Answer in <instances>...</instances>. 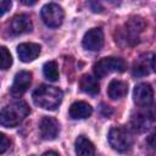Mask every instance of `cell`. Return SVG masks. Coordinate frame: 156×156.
<instances>
[{
  "label": "cell",
  "instance_id": "30bf717a",
  "mask_svg": "<svg viewBox=\"0 0 156 156\" xmlns=\"http://www.w3.org/2000/svg\"><path fill=\"white\" fill-rule=\"evenodd\" d=\"M32 82V73L29 71H20L16 73L13 83L11 85V94L15 96H21L27 91Z\"/></svg>",
  "mask_w": 156,
  "mask_h": 156
},
{
  "label": "cell",
  "instance_id": "5b68a950",
  "mask_svg": "<svg viewBox=\"0 0 156 156\" xmlns=\"http://www.w3.org/2000/svg\"><path fill=\"white\" fill-rule=\"evenodd\" d=\"M145 28V21L136 16V17H132L128 22H126L124 24V29L121 30V37L117 40H124L126 44L128 45H134L135 43H138L139 39V34L144 30Z\"/></svg>",
  "mask_w": 156,
  "mask_h": 156
},
{
  "label": "cell",
  "instance_id": "3957f363",
  "mask_svg": "<svg viewBox=\"0 0 156 156\" xmlns=\"http://www.w3.org/2000/svg\"><path fill=\"white\" fill-rule=\"evenodd\" d=\"M108 143L115 150L126 152L132 149L134 139L128 129L123 127H113L108 132Z\"/></svg>",
  "mask_w": 156,
  "mask_h": 156
},
{
  "label": "cell",
  "instance_id": "5bb4252c",
  "mask_svg": "<svg viewBox=\"0 0 156 156\" xmlns=\"http://www.w3.org/2000/svg\"><path fill=\"white\" fill-rule=\"evenodd\" d=\"M154 122V117H152V113H146V112H138L135 116L132 117L130 119V123H132V127L134 130L139 132V133H143V132H146L151 124Z\"/></svg>",
  "mask_w": 156,
  "mask_h": 156
},
{
  "label": "cell",
  "instance_id": "277c9868",
  "mask_svg": "<svg viewBox=\"0 0 156 156\" xmlns=\"http://www.w3.org/2000/svg\"><path fill=\"white\" fill-rule=\"evenodd\" d=\"M127 63L121 57H104L94 65V73L96 78H104L112 72H124Z\"/></svg>",
  "mask_w": 156,
  "mask_h": 156
},
{
  "label": "cell",
  "instance_id": "44dd1931",
  "mask_svg": "<svg viewBox=\"0 0 156 156\" xmlns=\"http://www.w3.org/2000/svg\"><path fill=\"white\" fill-rule=\"evenodd\" d=\"M9 147H10V140H9V138L5 134L0 133V154H4L5 151H7Z\"/></svg>",
  "mask_w": 156,
  "mask_h": 156
},
{
  "label": "cell",
  "instance_id": "7c38bea8",
  "mask_svg": "<svg viewBox=\"0 0 156 156\" xmlns=\"http://www.w3.org/2000/svg\"><path fill=\"white\" fill-rule=\"evenodd\" d=\"M154 54L149 55H141L133 65V74L136 77H143L150 73V71H154Z\"/></svg>",
  "mask_w": 156,
  "mask_h": 156
},
{
  "label": "cell",
  "instance_id": "7a4b0ae2",
  "mask_svg": "<svg viewBox=\"0 0 156 156\" xmlns=\"http://www.w3.org/2000/svg\"><path fill=\"white\" fill-rule=\"evenodd\" d=\"M29 113L28 105L22 101L17 100L9 105H6L0 111V124L6 128L17 127Z\"/></svg>",
  "mask_w": 156,
  "mask_h": 156
},
{
  "label": "cell",
  "instance_id": "cb8c5ba5",
  "mask_svg": "<svg viewBox=\"0 0 156 156\" xmlns=\"http://www.w3.org/2000/svg\"><path fill=\"white\" fill-rule=\"evenodd\" d=\"M21 2H22V4H26V5H34V4H35V1H23V0H22Z\"/></svg>",
  "mask_w": 156,
  "mask_h": 156
},
{
  "label": "cell",
  "instance_id": "e0dca14e",
  "mask_svg": "<svg viewBox=\"0 0 156 156\" xmlns=\"http://www.w3.org/2000/svg\"><path fill=\"white\" fill-rule=\"evenodd\" d=\"M127 93H128V85L126 82L117 80V79H113L110 82L107 88V94L112 100L122 99L127 95Z\"/></svg>",
  "mask_w": 156,
  "mask_h": 156
},
{
  "label": "cell",
  "instance_id": "ffe728a7",
  "mask_svg": "<svg viewBox=\"0 0 156 156\" xmlns=\"http://www.w3.org/2000/svg\"><path fill=\"white\" fill-rule=\"evenodd\" d=\"M12 65V57L10 51L5 46H0V69H9Z\"/></svg>",
  "mask_w": 156,
  "mask_h": 156
},
{
  "label": "cell",
  "instance_id": "9c48e42d",
  "mask_svg": "<svg viewBox=\"0 0 156 156\" xmlns=\"http://www.w3.org/2000/svg\"><path fill=\"white\" fill-rule=\"evenodd\" d=\"M40 135L45 140H54L58 135L60 132V124L56 118L50 116H44L39 124Z\"/></svg>",
  "mask_w": 156,
  "mask_h": 156
},
{
  "label": "cell",
  "instance_id": "2e32d148",
  "mask_svg": "<svg viewBox=\"0 0 156 156\" xmlns=\"http://www.w3.org/2000/svg\"><path fill=\"white\" fill-rule=\"evenodd\" d=\"M76 155L77 156H95V146L94 144L85 138L84 135H79L74 143Z\"/></svg>",
  "mask_w": 156,
  "mask_h": 156
},
{
  "label": "cell",
  "instance_id": "52a82bcc",
  "mask_svg": "<svg viewBox=\"0 0 156 156\" xmlns=\"http://www.w3.org/2000/svg\"><path fill=\"white\" fill-rule=\"evenodd\" d=\"M133 100L138 106L147 107L154 101V90L149 83H140L135 85L133 91Z\"/></svg>",
  "mask_w": 156,
  "mask_h": 156
},
{
  "label": "cell",
  "instance_id": "8992f818",
  "mask_svg": "<svg viewBox=\"0 0 156 156\" xmlns=\"http://www.w3.org/2000/svg\"><path fill=\"white\" fill-rule=\"evenodd\" d=\"M63 17H65L63 10L57 4L50 2V4L44 5L41 9V18L44 23L50 28L60 27L63 22Z\"/></svg>",
  "mask_w": 156,
  "mask_h": 156
},
{
  "label": "cell",
  "instance_id": "7402d4cb",
  "mask_svg": "<svg viewBox=\"0 0 156 156\" xmlns=\"http://www.w3.org/2000/svg\"><path fill=\"white\" fill-rule=\"evenodd\" d=\"M12 2L9 0H0V17L4 16L10 9H11Z\"/></svg>",
  "mask_w": 156,
  "mask_h": 156
},
{
  "label": "cell",
  "instance_id": "603a6c76",
  "mask_svg": "<svg viewBox=\"0 0 156 156\" xmlns=\"http://www.w3.org/2000/svg\"><path fill=\"white\" fill-rule=\"evenodd\" d=\"M43 156H58V154H56L54 151H46L43 154Z\"/></svg>",
  "mask_w": 156,
  "mask_h": 156
},
{
  "label": "cell",
  "instance_id": "8fae6325",
  "mask_svg": "<svg viewBox=\"0 0 156 156\" xmlns=\"http://www.w3.org/2000/svg\"><path fill=\"white\" fill-rule=\"evenodd\" d=\"M32 29H33V24H32L30 17L28 15H26V13L16 15L10 22V30L15 35L28 33Z\"/></svg>",
  "mask_w": 156,
  "mask_h": 156
},
{
  "label": "cell",
  "instance_id": "d6986e66",
  "mask_svg": "<svg viewBox=\"0 0 156 156\" xmlns=\"http://www.w3.org/2000/svg\"><path fill=\"white\" fill-rule=\"evenodd\" d=\"M43 73L50 82H56L58 79V68L55 61H48L43 66Z\"/></svg>",
  "mask_w": 156,
  "mask_h": 156
},
{
  "label": "cell",
  "instance_id": "ac0fdd59",
  "mask_svg": "<svg viewBox=\"0 0 156 156\" xmlns=\"http://www.w3.org/2000/svg\"><path fill=\"white\" fill-rule=\"evenodd\" d=\"M79 87H80L82 91H84L89 95H96L100 91V85H99L96 78H94L90 74L82 76L80 80H79Z\"/></svg>",
  "mask_w": 156,
  "mask_h": 156
},
{
  "label": "cell",
  "instance_id": "4fadbf2b",
  "mask_svg": "<svg viewBox=\"0 0 156 156\" xmlns=\"http://www.w3.org/2000/svg\"><path fill=\"white\" fill-rule=\"evenodd\" d=\"M40 54V45L35 43H22L17 46V55L22 62H30Z\"/></svg>",
  "mask_w": 156,
  "mask_h": 156
},
{
  "label": "cell",
  "instance_id": "ba28073f",
  "mask_svg": "<svg viewBox=\"0 0 156 156\" xmlns=\"http://www.w3.org/2000/svg\"><path fill=\"white\" fill-rule=\"evenodd\" d=\"M83 46L90 51H99L104 46V33L100 28H93L88 30L82 40Z\"/></svg>",
  "mask_w": 156,
  "mask_h": 156
},
{
  "label": "cell",
  "instance_id": "6da1fadb",
  "mask_svg": "<svg viewBox=\"0 0 156 156\" xmlns=\"http://www.w3.org/2000/svg\"><path fill=\"white\" fill-rule=\"evenodd\" d=\"M33 102L44 110H55L62 101L63 93L52 85H40L33 91Z\"/></svg>",
  "mask_w": 156,
  "mask_h": 156
},
{
  "label": "cell",
  "instance_id": "9a60e30c",
  "mask_svg": "<svg viewBox=\"0 0 156 156\" xmlns=\"http://www.w3.org/2000/svg\"><path fill=\"white\" fill-rule=\"evenodd\" d=\"M69 117L73 119H83L88 118L93 113V107L84 101H76L69 106L68 110Z\"/></svg>",
  "mask_w": 156,
  "mask_h": 156
}]
</instances>
